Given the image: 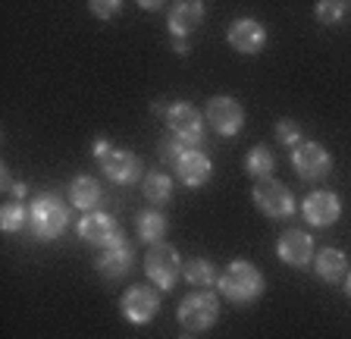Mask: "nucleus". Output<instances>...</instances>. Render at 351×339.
I'll return each mask as SVG.
<instances>
[{
	"mask_svg": "<svg viewBox=\"0 0 351 339\" xmlns=\"http://www.w3.org/2000/svg\"><path fill=\"white\" fill-rule=\"evenodd\" d=\"M345 292L351 295V273H348V280H345Z\"/></svg>",
	"mask_w": 351,
	"mask_h": 339,
	"instance_id": "32",
	"label": "nucleus"
},
{
	"mask_svg": "<svg viewBox=\"0 0 351 339\" xmlns=\"http://www.w3.org/2000/svg\"><path fill=\"white\" fill-rule=\"evenodd\" d=\"M204 3H197V0H182V3H176L173 10H169V32H173V38H185L191 35V32L197 29V25L204 23Z\"/></svg>",
	"mask_w": 351,
	"mask_h": 339,
	"instance_id": "16",
	"label": "nucleus"
},
{
	"mask_svg": "<svg viewBox=\"0 0 351 339\" xmlns=\"http://www.w3.org/2000/svg\"><path fill=\"white\" fill-rule=\"evenodd\" d=\"M119 308H123V317L129 320V324L145 327L157 317V311H160V299H157V292L147 289V286H132L129 292L119 299Z\"/></svg>",
	"mask_w": 351,
	"mask_h": 339,
	"instance_id": "10",
	"label": "nucleus"
},
{
	"mask_svg": "<svg viewBox=\"0 0 351 339\" xmlns=\"http://www.w3.org/2000/svg\"><path fill=\"white\" fill-rule=\"evenodd\" d=\"M182 339H189V336H182Z\"/></svg>",
	"mask_w": 351,
	"mask_h": 339,
	"instance_id": "33",
	"label": "nucleus"
},
{
	"mask_svg": "<svg viewBox=\"0 0 351 339\" xmlns=\"http://www.w3.org/2000/svg\"><path fill=\"white\" fill-rule=\"evenodd\" d=\"M292 167L301 179L307 183H317V179L329 176V170H332V157L329 151L320 145V141H301L298 148L292 151Z\"/></svg>",
	"mask_w": 351,
	"mask_h": 339,
	"instance_id": "7",
	"label": "nucleus"
},
{
	"mask_svg": "<svg viewBox=\"0 0 351 339\" xmlns=\"http://www.w3.org/2000/svg\"><path fill=\"white\" fill-rule=\"evenodd\" d=\"M176 173H179V179H182L189 189H197V185H204L207 179L213 176V163L204 151L189 148V151L179 157V163H176Z\"/></svg>",
	"mask_w": 351,
	"mask_h": 339,
	"instance_id": "15",
	"label": "nucleus"
},
{
	"mask_svg": "<svg viewBox=\"0 0 351 339\" xmlns=\"http://www.w3.org/2000/svg\"><path fill=\"white\" fill-rule=\"evenodd\" d=\"M79 236L88 245H101V248H123L125 245L123 229L110 214H85L79 220Z\"/></svg>",
	"mask_w": 351,
	"mask_h": 339,
	"instance_id": "8",
	"label": "nucleus"
},
{
	"mask_svg": "<svg viewBox=\"0 0 351 339\" xmlns=\"http://www.w3.org/2000/svg\"><path fill=\"white\" fill-rule=\"evenodd\" d=\"M182 267L185 264L179 261V251L167 242L151 245L145 255V273L157 289H173L176 280H179V273H182Z\"/></svg>",
	"mask_w": 351,
	"mask_h": 339,
	"instance_id": "4",
	"label": "nucleus"
},
{
	"mask_svg": "<svg viewBox=\"0 0 351 339\" xmlns=\"http://www.w3.org/2000/svg\"><path fill=\"white\" fill-rule=\"evenodd\" d=\"M254 204L261 207L267 217L273 220H285V217L295 214V195L289 185H282L279 179H257L254 183V192H251Z\"/></svg>",
	"mask_w": 351,
	"mask_h": 339,
	"instance_id": "5",
	"label": "nucleus"
},
{
	"mask_svg": "<svg viewBox=\"0 0 351 339\" xmlns=\"http://www.w3.org/2000/svg\"><path fill=\"white\" fill-rule=\"evenodd\" d=\"M25 226H29V207L19 204V201L3 204V214H0V229H3V233H22Z\"/></svg>",
	"mask_w": 351,
	"mask_h": 339,
	"instance_id": "24",
	"label": "nucleus"
},
{
	"mask_svg": "<svg viewBox=\"0 0 351 339\" xmlns=\"http://www.w3.org/2000/svg\"><path fill=\"white\" fill-rule=\"evenodd\" d=\"M301 214H304V220L311 223V226H320V229L323 226H332V223L342 217V201H339V195L317 189V192H311L304 198Z\"/></svg>",
	"mask_w": 351,
	"mask_h": 339,
	"instance_id": "11",
	"label": "nucleus"
},
{
	"mask_svg": "<svg viewBox=\"0 0 351 339\" xmlns=\"http://www.w3.org/2000/svg\"><path fill=\"white\" fill-rule=\"evenodd\" d=\"M176 314H179V324L185 330H191V333L210 330L219 317V299L213 292H207V289H197V292L185 295Z\"/></svg>",
	"mask_w": 351,
	"mask_h": 339,
	"instance_id": "3",
	"label": "nucleus"
},
{
	"mask_svg": "<svg viewBox=\"0 0 351 339\" xmlns=\"http://www.w3.org/2000/svg\"><path fill=\"white\" fill-rule=\"evenodd\" d=\"M276 139H279V145H285V148H298L301 141H304V135H301V129H298V123L295 119H279L276 123Z\"/></svg>",
	"mask_w": 351,
	"mask_h": 339,
	"instance_id": "25",
	"label": "nucleus"
},
{
	"mask_svg": "<svg viewBox=\"0 0 351 339\" xmlns=\"http://www.w3.org/2000/svg\"><path fill=\"white\" fill-rule=\"evenodd\" d=\"M276 255L289 267H304L314 261V239L307 236L304 229H285L282 236H279Z\"/></svg>",
	"mask_w": 351,
	"mask_h": 339,
	"instance_id": "13",
	"label": "nucleus"
},
{
	"mask_svg": "<svg viewBox=\"0 0 351 339\" xmlns=\"http://www.w3.org/2000/svg\"><path fill=\"white\" fill-rule=\"evenodd\" d=\"M167 126H169V132H173V139L185 141L189 148H197L201 135H204V119H201V110H197L195 104H185V101L169 104Z\"/></svg>",
	"mask_w": 351,
	"mask_h": 339,
	"instance_id": "6",
	"label": "nucleus"
},
{
	"mask_svg": "<svg viewBox=\"0 0 351 339\" xmlns=\"http://www.w3.org/2000/svg\"><path fill=\"white\" fill-rule=\"evenodd\" d=\"M101 170L110 183L129 185L141 176V161H138V154H132L125 148H110V154L101 161Z\"/></svg>",
	"mask_w": 351,
	"mask_h": 339,
	"instance_id": "12",
	"label": "nucleus"
},
{
	"mask_svg": "<svg viewBox=\"0 0 351 339\" xmlns=\"http://www.w3.org/2000/svg\"><path fill=\"white\" fill-rule=\"evenodd\" d=\"M182 277H185V280H189L195 289H210V286H217V283H219V273H217V267H213L207 258L185 261V267H182Z\"/></svg>",
	"mask_w": 351,
	"mask_h": 339,
	"instance_id": "21",
	"label": "nucleus"
},
{
	"mask_svg": "<svg viewBox=\"0 0 351 339\" xmlns=\"http://www.w3.org/2000/svg\"><path fill=\"white\" fill-rule=\"evenodd\" d=\"M88 10H91L97 19H113V16L123 10V3H119V0H91Z\"/></svg>",
	"mask_w": 351,
	"mask_h": 339,
	"instance_id": "28",
	"label": "nucleus"
},
{
	"mask_svg": "<svg viewBox=\"0 0 351 339\" xmlns=\"http://www.w3.org/2000/svg\"><path fill=\"white\" fill-rule=\"evenodd\" d=\"M273 167H276V157L267 145H257L248 151V161H245V170H248V176L254 179H270L273 176Z\"/></svg>",
	"mask_w": 351,
	"mask_h": 339,
	"instance_id": "22",
	"label": "nucleus"
},
{
	"mask_svg": "<svg viewBox=\"0 0 351 339\" xmlns=\"http://www.w3.org/2000/svg\"><path fill=\"white\" fill-rule=\"evenodd\" d=\"M314 270L320 280L339 283L345 277V270H348V258H345V251H339V248H323L314 255Z\"/></svg>",
	"mask_w": 351,
	"mask_h": 339,
	"instance_id": "19",
	"label": "nucleus"
},
{
	"mask_svg": "<svg viewBox=\"0 0 351 339\" xmlns=\"http://www.w3.org/2000/svg\"><path fill=\"white\" fill-rule=\"evenodd\" d=\"M176 51H179V54H189V45H185V41H182V38H176Z\"/></svg>",
	"mask_w": 351,
	"mask_h": 339,
	"instance_id": "30",
	"label": "nucleus"
},
{
	"mask_svg": "<svg viewBox=\"0 0 351 339\" xmlns=\"http://www.w3.org/2000/svg\"><path fill=\"white\" fill-rule=\"evenodd\" d=\"M189 151V145L185 141H179V139H163V145H160V154H163V163H169V167L176 170V163H179V157Z\"/></svg>",
	"mask_w": 351,
	"mask_h": 339,
	"instance_id": "27",
	"label": "nucleus"
},
{
	"mask_svg": "<svg viewBox=\"0 0 351 339\" xmlns=\"http://www.w3.org/2000/svg\"><path fill=\"white\" fill-rule=\"evenodd\" d=\"M10 192H13V195H16V198H22V195H25V185H22V183H16V185H13V189H10Z\"/></svg>",
	"mask_w": 351,
	"mask_h": 339,
	"instance_id": "31",
	"label": "nucleus"
},
{
	"mask_svg": "<svg viewBox=\"0 0 351 339\" xmlns=\"http://www.w3.org/2000/svg\"><path fill=\"white\" fill-rule=\"evenodd\" d=\"M95 270L107 280H123L125 273L132 270V248L123 245V248H104V255L95 261Z\"/></svg>",
	"mask_w": 351,
	"mask_h": 339,
	"instance_id": "17",
	"label": "nucleus"
},
{
	"mask_svg": "<svg viewBox=\"0 0 351 339\" xmlns=\"http://www.w3.org/2000/svg\"><path fill=\"white\" fill-rule=\"evenodd\" d=\"M66 226H69V207L57 195H38L29 204V229L35 239L41 242L57 239Z\"/></svg>",
	"mask_w": 351,
	"mask_h": 339,
	"instance_id": "2",
	"label": "nucleus"
},
{
	"mask_svg": "<svg viewBox=\"0 0 351 339\" xmlns=\"http://www.w3.org/2000/svg\"><path fill=\"white\" fill-rule=\"evenodd\" d=\"M101 183H97L95 176H75L73 183H69V201H73L79 211H95L97 204H101Z\"/></svg>",
	"mask_w": 351,
	"mask_h": 339,
	"instance_id": "18",
	"label": "nucleus"
},
{
	"mask_svg": "<svg viewBox=\"0 0 351 339\" xmlns=\"http://www.w3.org/2000/svg\"><path fill=\"white\" fill-rule=\"evenodd\" d=\"M226 38L239 54H257L267 45V29H263L257 19H235V23L229 25Z\"/></svg>",
	"mask_w": 351,
	"mask_h": 339,
	"instance_id": "14",
	"label": "nucleus"
},
{
	"mask_svg": "<svg viewBox=\"0 0 351 339\" xmlns=\"http://www.w3.org/2000/svg\"><path fill=\"white\" fill-rule=\"evenodd\" d=\"M145 198L154 204H167L173 198V179L167 173H147L145 176Z\"/></svg>",
	"mask_w": 351,
	"mask_h": 339,
	"instance_id": "23",
	"label": "nucleus"
},
{
	"mask_svg": "<svg viewBox=\"0 0 351 339\" xmlns=\"http://www.w3.org/2000/svg\"><path fill=\"white\" fill-rule=\"evenodd\" d=\"M207 123H210L219 135L232 139V135L241 132V126H245V107L229 95H217L207 104Z\"/></svg>",
	"mask_w": 351,
	"mask_h": 339,
	"instance_id": "9",
	"label": "nucleus"
},
{
	"mask_svg": "<svg viewBox=\"0 0 351 339\" xmlns=\"http://www.w3.org/2000/svg\"><path fill=\"white\" fill-rule=\"evenodd\" d=\"M135 229H138V239H141V242L160 245L163 239H167L169 220L163 214H157V211H145V214H138V220H135Z\"/></svg>",
	"mask_w": 351,
	"mask_h": 339,
	"instance_id": "20",
	"label": "nucleus"
},
{
	"mask_svg": "<svg viewBox=\"0 0 351 339\" xmlns=\"http://www.w3.org/2000/svg\"><path fill=\"white\" fill-rule=\"evenodd\" d=\"M91 154H95L97 161H104V157L110 154V145H107V139H104V135H101V139L95 141V148H91Z\"/></svg>",
	"mask_w": 351,
	"mask_h": 339,
	"instance_id": "29",
	"label": "nucleus"
},
{
	"mask_svg": "<svg viewBox=\"0 0 351 339\" xmlns=\"http://www.w3.org/2000/svg\"><path fill=\"white\" fill-rule=\"evenodd\" d=\"M219 292L226 295L232 305H248L254 299H261L263 289H267V280H263V273L257 270L254 264L248 261H232L226 267V273H219Z\"/></svg>",
	"mask_w": 351,
	"mask_h": 339,
	"instance_id": "1",
	"label": "nucleus"
},
{
	"mask_svg": "<svg viewBox=\"0 0 351 339\" xmlns=\"http://www.w3.org/2000/svg\"><path fill=\"white\" fill-rule=\"evenodd\" d=\"M345 3L342 0H320L317 3V19H320L323 25H332V23H342V16H345Z\"/></svg>",
	"mask_w": 351,
	"mask_h": 339,
	"instance_id": "26",
	"label": "nucleus"
}]
</instances>
